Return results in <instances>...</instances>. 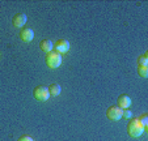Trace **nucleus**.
<instances>
[{
	"instance_id": "nucleus-1",
	"label": "nucleus",
	"mask_w": 148,
	"mask_h": 141,
	"mask_svg": "<svg viewBox=\"0 0 148 141\" xmlns=\"http://www.w3.org/2000/svg\"><path fill=\"white\" fill-rule=\"evenodd\" d=\"M127 132H129V135L131 137H139L144 132V127L140 124L138 118L136 119H131L129 122V124H127Z\"/></svg>"
},
{
	"instance_id": "nucleus-2",
	"label": "nucleus",
	"mask_w": 148,
	"mask_h": 141,
	"mask_svg": "<svg viewBox=\"0 0 148 141\" xmlns=\"http://www.w3.org/2000/svg\"><path fill=\"white\" fill-rule=\"evenodd\" d=\"M46 64H47V67L51 69L58 68L62 64V55L53 50L51 52H49L47 55H46Z\"/></svg>"
},
{
	"instance_id": "nucleus-3",
	"label": "nucleus",
	"mask_w": 148,
	"mask_h": 141,
	"mask_svg": "<svg viewBox=\"0 0 148 141\" xmlns=\"http://www.w3.org/2000/svg\"><path fill=\"white\" fill-rule=\"evenodd\" d=\"M33 95H34V98H36L37 101H39V102H45V101H47L49 98H50L49 89L46 88V86H43V85L37 86V88L33 90Z\"/></svg>"
},
{
	"instance_id": "nucleus-4",
	"label": "nucleus",
	"mask_w": 148,
	"mask_h": 141,
	"mask_svg": "<svg viewBox=\"0 0 148 141\" xmlns=\"http://www.w3.org/2000/svg\"><path fill=\"white\" fill-rule=\"evenodd\" d=\"M106 116L109 120H113V122H117L122 118V108L118 107L117 105L115 106H110L109 108L106 110Z\"/></svg>"
},
{
	"instance_id": "nucleus-5",
	"label": "nucleus",
	"mask_w": 148,
	"mask_h": 141,
	"mask_svg": "<svg viewBox=\"0 0 148 141\" xmlns=\"http://www.w3.org/2000/svg\"><path fill=\"white\" fill-rule=\"evenodd\" d=\"M68 50H70V42H68L67 39H58V41L54 43V51L59 52L60 55L67 52Z\"/></svg>"
},
{
	"instance_id": "nucleus-6",
	"label": "nucleus",
	"mask_w": 148,
	"mask_h": 141,
	"mask_svg": "<svg viewBox=\"0 0 148 141\" xmlns=\"http://www.w3.org/2000/svg\"><path fill=\"white\" fill-rule=\"evenodd\" d=\"M34 38V31L33 29L30 28H23L21 29V31H20V39L23 42H32Z\"/></svg>"
},
{
	"instance_id": "nucleus-7",
	"label": "nucleus",
	"mask_w": 148,
	"mask_h": 141,
	"mask_svg": "<svg viewBox=\"0 0 148 141\" xmlns=\"http://www.w3.org/2000/svg\"><path fill=\"white\" fill-rule=\"evenodd\" d=\"M26 20H28V17H26L25 13H17V14H14L13 18H12V24H13V26H16V28H23L26 24Z\"/></svg>"
},
{
	"instance_id": "nucleus-8",
	"label": "nucleus",
	"mask_w": 148,
	"mask_h": 141,
	"mask_svg": "<svg viewBox=\"0 0 148 141\" xmlns=\"http://www.w3.org/2000/svg\"><path fill=\"white\" fill-rule=\"evenodd\" d=\"M117 102H118V107H121L122 110L130 108V106H131V98H130L127 94H122V95L118 97Z\"/></svg>"
},
{
	"instance_id": "nucleus-9",
	"label": "nucleus",
	"mask_w": 148,
	"mask_h": 141,
	"mask_svg": "<svg viewBox=\"0 0 148 141\" xmlns=\"http://www.w3.org/2000/svg\"><path fill=\"white\" fill-rule=\"evenodd\" d=\"M39 47H41V50L43 51V52L49 54L54 50V43L50 39H43V41H41V43H39Z\"/></svg>"
},
{
	"instance_id": "nucleus-10",
	"label": "nucleus",
	"mask_w": 148,
	"mask_h": 141,
	"mask_svg": "<svg viewBox=\"0 0 148 141\" xmlns=\"http://www.w3.org/2000/svg\"><path fill=\"white\" fill-rule=\"evenodd\" d=\"M47 89H49V93H50L51 97H56V95H59V94H60V91H62L60 85H59V84H56V82L51 84Z\"/></svg>"
},
{
	"instance_id": "nucleus-11",
	"label": "nucleus",
	"mask_w": 148,
	"mask_h": 141,
	"mask_svg": "<svg viewBox=\"0 0 148 141\" xmlns=\"http://www.w3.org/2000/svg\"><path fill=\"white\" fill-rule=\"evenodd\" d=\"M148 54L138 58V67H148Z\"/></svg>"
},
{
	"instance_id": "nucleus-12",
	"label": "nucleus",
	"mask_w": 148,
	"mask_h": 141,
	"mask_svg": "<svg viewBox=\"0 0 148 141\" xmlns=\"http://www.w3.org/2000/svg\"><path fill=\"white\" fill-rule=\"evenodd\" d=\"M138 73L140 77H148V67H138Z\"/></svg>"
},
{
	"instance_id": "nucleus-13",
	"label": "nucleus",
	"mask_w": 148,
	"mask_h": 141,
	"mask_svg": "<svg viewBox=\"0 0 148 141\" xmlns=\"http://www.w3.org/2000/svg\"><path fill=\"white\" fill-rule=\"evenodd\" d=\"M138 119H139L140 124H142L143 127H144V129H145V128H147V125H148V115H147V114H143V115L140 116V118H138Z\"/></svg>"
},
{
	"instance_id": "nucleus-14",
	"label": "nucleus",
	"mask_w": 148,
	"mask_h": 141,
	"mask_svg": "<svg viewBox=\"0 0 148 141\" xmlns=\"http://www.w3.org/2000/svg\"><path fill=\"white\" fill-rule=\"evenodd\" d=\"M132 116V112L129 110V108H125V110H122V118H125V119H131Z\"/></svg>"
},
{
	"instance_id": "nucleus-15",
	"label": "nucleus",
	"mask_w": 148,
	"mask_h": 141,
	"mask_svg": "<svg viewBox=\"0 0 148 141\" xmlns=\"http://www.w3.org/2000/svg\"><path fill=\"white\" fill-rule=\"evenodd\" d=\"M17 141H34V140L30 137V136H21Z\"/></svg>"
}]
</instances>
